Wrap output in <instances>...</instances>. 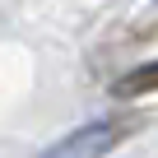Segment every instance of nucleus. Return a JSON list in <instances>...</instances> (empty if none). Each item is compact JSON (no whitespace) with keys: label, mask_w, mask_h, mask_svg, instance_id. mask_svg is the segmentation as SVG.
Wrapping results in <instances>:
<instances>
[{"label":"nucleus","mask_w":158,"mask_h":158,"mask_svg":"<svg viewBox=\"0 0 158 158\" xmlns=\"http://www.w3.org/2000/svg\"><path fill=\"white\" fill-rule=\"evenodd\" d=\"M116 98H144V93H158V60H144L135 70H126L116 84H112Z\"/></svg>","instance_id":"f03ea898"},{"label":"nucleus","mask_w":158,"mask_h":158,"mask_svg":"<svg viewBox=\"0 0 158 158\" xmlns=\"http://www.w3.org/2000/svg\"><path fill=\"white\" fill-rule=\"evenodd\" d=\"M135 126H139L135 116H98V121H89V126H74L65 139H56V144L42 149L37 158H102V153H112Z\"/></svg>","instance_id":"f257e3e1"}]
</instances>
